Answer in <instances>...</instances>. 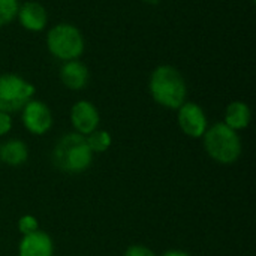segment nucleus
Listing matches in <instances>:
<instances>
[{
  "mask_svg": "<svg viewBox=\"0 0 256 256\" xmlns=\"http://www.w3.org/2000/svg\"><path fill=\"white\" fill-rule=\"evenodd\" d=\"M148 92L158 105L166 110H178L186 102L188 84L176 66L159 64L150 74Z\"/></svg>",
  "mask_w": 256,
  "mask_h": 256,
  "instance_id": "obj_1",
  "label": "nucleus"
},
{
  "mask_svg": "<svg viewBox=\"0 0 256 256\" xmlns=\"http://www.w3.org/2000/svg\"><path fill=\"white\" fill-rule=\"evenodd\" d=\"M52 162L62 172H84L93 162V153L87 146L86 136L76 132L63 135L52 150Z\"/></svg>",
  "mask_w": 256,
  "mask_h": 256,
  "instance_id": "obj_2",
  "label": "nucleus"
},
{
  "mask_svg": "<svg viewBox=\"0 0 256 256\" xmlns=\"http://www.w3.org/2000/svg\"><path fill=\"white\" fill-rule=\"evenodd\" d=\"M45 45L48 52L63 63L76 60L84 54L86 39L82 32L72 22H57L46 32Z\"/></svg>",
  "mask_w": 256,
  "mask_h": 256,
  "instance_id": "obj_3",
  "label": "nucleus"
},
{
  "mask_svg": "<svg viewBox=\"0 0 256 256\" xmlns=\"http://www.w3.org/2000/svg\"><path fill=\"white\" fill-rule=\"evenodd\" d=\"M202 141L207 154L218 164L231 165L237 162L242 154V140L238 132L228 128L224 122L207 128Z\"/></svg>",
  "mask_w": 256,
  "mask_h": 256,
  "instance_id": "obj_4",
  "label": "nucleus"
},
{
  "mask_svg": "<svg viewBox=\"0 0 256 256\" xmlns=\"http://www.w3.org/2000/svg\"><path fill=\"white\" fill-rule=\"evenodd\" d=\"M34 86L16 74L0 75V111L12 114L21 111L24 105L33 99Z\"/></svg>",
  "mask_w": 256,
  "mask_h": 256,
  "instance_id": "obj_5",
  "label": "nucleus"
},
{
  "mask_svg": "<svg viewBox=\"0 0 256 256\" xmlns=\"http://www.w3.org/2000/svg\"><path fill=\"white\" fill-rule=\"evenodd\" d=\"M21 122L33 135H45L54 123L50 106L38 99L28 100L21 110Z\"/></svg>",
  "mask_w": 256,
  "mask_h": 256,
  "instance_id": "obj_6",
  "label": "nucleus"
},
{
  "mask_svg": "<svg viewBox=\"0 0 256 256\" xmlns=\"http://www.w3.org/2000/svg\"><path fill=\"white\" fill-rule=\"evenodd\" d=\"M177 123L182 132L190 138H202L208 128L204 110L195 102H184L177 110Z\"/></svg>",
  "mask_w": 256,
  "mask_h": 256,
  "instance_id": "obj_7",
  "label": "nucleus"
},
{
  "mask_svg": "<svg viewBox=\"0 0 256 256\" xmlns=\"http://www.w3.org/2000/svg\"><path fill=\"white\" fill-rule=\"evenodd\" d=\"M70 123L76 134L88 135L99 128L100 114L96 105L90 100H78L70 108Z\"/></svg>",
  "mask_w": 256,
  "mask_h": 256,
  "instance_id": "obj_8",
  "label": "nucleus"
},
{
  "mask_svg": "<svg viewBox=\"0 0 256 256\" xmlns=\"http://www.w3.org/2000/svg\"><path fill=\"white\" fill-rule=\"evenodd\" d=\"M16 21L20 26L32 33H39L45 30L48 24V12L44 4L34 0H28L20 4L18 14H16Z\"/></svg>",
  "mask_w": 256,
  "mask_h": 256,
  "instance_id": "obj_9",
  "label": "nucleus"
},
{
  "mask_svg": "<svg viewBox=\"0 0 256 256\" xmlns=\"http://www.w3.org/2000/svg\"><path fill=\"white\" fill-rule=\"evenodd\" d=\"M58 76L66 88L72 92H80L87 87L90 81V70L86 66V63L76 58V60L63 62L58 70Z\"/></svg>",
  "mask_w": 256,
  "mask_h": 256,
  "instance_id": "obj_10",
  "label": "nucleus"
},
{
  "mask_svg": "<svg viewBox=\"0 0 256 256\" xmlns=\"http://www.w3.org/2000/svg\"><path fill=\"white\" fill-rule=\"evenodd\" d=\"M18 256H54V244L51 237L44 231L22 236L18 246Z\"/></svg>",
  "mask_w": 256,
  "mask_h": 256,
  "instance_id": "obj_11",
  "label": "nucleus"
},
{
  "mask_svg": "<svg viewBox=\"0 0 256 256\" xmlns=\"http://www.w3.org/2000/svg\"><path fill=\"white\" fill-rule=\"evenodd\" d=\"M250 120H252V111L246 102L232 100L231 104H228L225 110V120H224V123L228 128L238 132L246 129L250 124Z\"/></svg>",
  "mask_w": 256,
  "mask_h": 256,
  "instance_id": "obj_12",
  "label": "nucleus"
},
{
  "mask_svg": "<svg viewBox=\"0 0 256 256\" xmlns=\"http://www.w3.org/2000/svg\"><path fill=\"white\" fill-rule=\"evenodd\" d=\"M28 158V148L21 140H9L0 146V160L10 166H20L26 164Z\"/></svg>",
  "mask_w": 256,
  "mask_h": 256,
  "instance_id": "obj_13",
  "label": "nucleus"
},
{
  "mask_svg": "<svg viewBox=\"0 0 256 256\" xmlns=\"http://www.w3.org/2000/svg\"><path fill=\"white\" fill-rule=\"evenodd\" d=\"M86 141H87V146L93 154L94 153H105L112 144V136L108 130L96 129L92 134L86 135Z\"/></svg>",
  "mask_w": 256,
  "mask_h": 256,
  "instance_id": "obj_14",
  "label": "nucleus"
},
{
  "mask_svg": "<svg viewBox=\"0 0 256 256\" xmlns=\"http://www.w3.org/2000/svg\"><path fill=\"white\" fill-rule=\"evenodd\" d=\"M20 0H0V28L12 24L16 20Z\"/></svg>",
  "mask_w": 256,
  "mask_h": 256,
  "instance_id": "obj_15",
  "label": "nucleus"
},
{
  "mask_svg": "<svg viewBox=\"0 0 256 256\" xmlns=\"http://www.w3.org/2000/svg\"><path fill=\"white\" fill-rule=\"evenodd\" d=\"M18 231L22 234V236H28V234H33L36 231H39V224H38V219L32 214H24L18 220Z\"/></svg>",
  "mask_w": 256,
  "mask_h": 256,
  "instance_id": "obj_16",
  "label": "nucleus"
},
{
  "mask_svg": "<svg viewBox=\"0 0 256 256\" xmlns=\"http://www.w3.org/2000/svg\"><path fill=\"white\" fill-rule=\"evenodd\" d=\"M123 256H156L154 252L142 244H132L126 249Z\"/></svg>",
  "mask_w": 256,
  "mask_h": 256,
  "instance_id": "obj_17",
  "label": "nucleus"
},
{
  "mask_svg": "<svg viewBox=\"0 0 256 256\" xmlns=\"http://www.w3.org/2000/svg\"><path fill=\"white\" fill-rule=\"evenodd\" d=\"M12 129V116L0 111V136H4Z\"/></svg>",
  "mask_w": 256,
  "mask_h": 256,
  "instance_id": "obj_18",
  "label": "nucleus"
},
{
  "mask_svg": "<svg viewBox=\"0 0 256 256\" xmlns=\"http://www.w3.org/2000/svg\"><path fill=\"white\" fill-rule=\"evenodd\" d=\"M162 256H190L188 252H184V250H177V249H174V250H168V252H165Z\"/></svg>",
  "mask_w": 256,
  "mask_h": 256,
  "instance_id": "obj_19",
  "label": "nucleus"
}]
</instances>
